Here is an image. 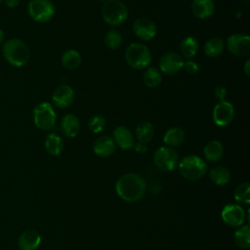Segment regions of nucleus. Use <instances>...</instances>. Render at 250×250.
<instances>
[{
    "instance_id": "nucleus-1",
    "label": "nucleus",
    "mask_w": 250,
    "mask_h": 250,
    "mask_svg": "<svg viewBox=\"0 0 250 250\" xmlns=\"http://www.w3.org/2000/svg\"><path fill=\"white\" fill-rule=\"evenodd\" d=\"M146 188L145 179L134 173L122 175L115 183L117 195L127 202H136L142 199L146 194Z\"/></svg>"
},
{
    "instance_id": "nucleus-2",
    "label": "nucleus",
    "mask_w": 250,
    "mask_h": 250,
    "mask_svg": "<svg viewBox=\"0 0 250 250\" xmlns=\"http://www.w3.org/2000/svg\"><path fill=\"white\" fill-rule=\"evenodd\" d=\"M2 54L5 60L16 67L25 65L30 57V52L26 44L17 38L9 39L3 44Z\"/></svg>"
},
{
    "instance_id": "nucleus-3",
    "label": "nucleus",
    "mask_w": 250,
    "mask_h": 250,
    "mask_svg": "<svg viewBox=\"0 0 250 250\" xmlns=\"http://www.w3.org/2000/svg\"><path fill=\"white\" fill-rule=\"evenodd\" d=\"M181 176L188 181H197L207 172L206 162L198 155H187L178 163Z\"/></svg>"
},
{
    "instance_id": "nucleus-4",
    "label": "nucleus",
    "mask_w": 250,
    "mask_h": 250,
    "mask_svg": "<svg viewBox=\"0 0 250 250\" xmlns=\"http://www.w3.org/2000/svg\"><path fill=\"white\" fill-rule=\"evenodd\" d=\"M127 63L135 69H144L151 62V53L147 46L142 43H132L125 51Z\"/></svg>"
},
{
    "instance_id": "nucleus-5",
    "label": "nucleus",
    "mask_w": 250,
    "mask_h": 250,
    "mask_svg": "<svg viewBox=\"0 0 250 250\" xmlns=\"http://www.w3.org/2000/svg\"><path fill=\"white\" fill-rule=\"evenodd\" d=\"M104 21L111 26L121 25L128 17V9L120 0H107L102 7Z\"/></svg>"
},
{
    "instance_id": "nucleus-6",
    "label": "nucleus",
    "mask_w": 250,
    "mask_h": 250,
    "mask_svg": "<svg viewBox=\"0 0 250 250\" xmlns=\"http://www.w3.org/2000/svg\"><path fill=\"white\" fill-rule=\"evenodd\" d=\"M56 112L47 102L38 104L33 110V122L35 126L41 130H51L56 124Z\"/></svg>"
},
{
    "instance_id": "nucleus-7",
    "label": "nucleus",
    "mask_w": 250,
    "mask_h": 250,
    "mask_svg": "<svg viewBox=\"0 0 250 250\" xmlns=\"http://www.w3.org/2000/svg\"><path fill=\"white\" fill-rule=\"evenodd\" d=\"M27 10L29 17L38 22H47L55 15V7L50 0H31Z\"/></svg>"
},
{
    "instance_id": "nucleus-8",
    "label": "nucleus",
    "mask_w": 250,
    "mask_h": 250,
    "mask_svg": "<svg viewBox=\"0 0 250 250\" xmlns=\"http://www.w3.org/2000/svg\"><path fill=\"white\" fill-rule=\"evenodd\" d=\"M155 166L162 171H172L179 163L178 152L170 146H160L153 155Z\"/></svg>"
},
{
    "instance_id": "nucleus-9",
    "label": "nucleus",
    "mask_w": 250,
    "mask_h": 250,
    "mask_svg": "<svg viewBox=\"0 0 250 250\" xmlns=\"http://www.w3.org/2000/svg\"><path fill=\"white\" fill-rule=\"evenodd\" d=\"M228 50L236 57H247L250 54V37L244 33H235L227 40Z\"/></svg>"
},
{
    "instance_id": "nucleus-10",
    "label": "nucleus",
    "mask_w": 250,
    "mask_h": 250,
    "mask_svg": "<svg viewBox=\"0 0 250 250\" xmlns=\"http://www.w3.org/2000/svg\"><path fill=\"white\" fill-rule=\"evenodd\" d=\"M223 221L231 228H238L242 226L246 219V213L242 206L238 204L226 205L221 213Z\"/></svg>"
},
{
    "instance_id": "nucleus-11",
    "label": "nucleus",
    "mask_w": 250,
    "mask_h": 250,
    "mask_svg": "<svg viewBox=\"0 0 250 250\" xmlns=\"http://www.w3.org/2000/svg\"><path fill=\"white\" fill-rule=\"evenodd\" d=\"M212 117L216 125L220 127L228 126L234 117L233 105L228 101L219 102L213 108Z\"/></svg>"
},
{
    "instance_id": "nucleus-12",
    "label": "nucleus",
    "mask_w": 250,
    "mask_h": 250,
    "mask_svg": "<svg viewBox=\"0 0 250 250\" xmlns=\"http://www.w3.org/2000/svg\"><path fill=\"white\" fill-rule=\"evenodd\" d=\"M183 57L175 52H167L159 59V68L161 72L168 75L178 73L183 68Z\"/></svg>"
},
{
    "instance_id": "nucleus-13",
    "label": "nucleus",
    "mask_w": 250,
    "mask_h": 250,
    "mask_svg": "<svg viewBox=\"0 0 250 250\" xmlns=\"http://www.w3.org/2000/svg\"><path fill=\"white\" fill-rule=\"evenodd\" d=\"M133 31L138 38L144 41H147L155 36L157 28L155 22L152 20L142 17L134 21Z\"/></svg>"
},
{
    "instance_id": "nucleus-14",
    "label": "nucleus",
    "mask_w": 250,
    "mask_h": 250,
    "mask_svg": "<svg viewBox=\"0 0 250 250\" xmlns=\"http://www.w3.org/2000/svg\"><path fill=\"white\" fill-rule=\"evenodd\" d=\"M74 97L75 94L73 89L66 84H62L56 88V90L54 91L52 95V101L57 107L66 108L72 104Z\"/></svg>"
},
{
    "instance_id": "nucleus-15",
    "label": "nucleus",
    "mask_w": 250,
    "mask_h": 250,
    "mask_svg": "<svg viewBox=\"0 0 250 250\" xmlns=\"http://www.w3.org/2000/svg\"><path fill=\"white\" fill-rule=\"evenodd\" d=\"M116 145L109 136H101L93 144L94 152L100 157H108L114 153Z\"/></svg>"
},
{
    "instance_id": "nucleus-16",
    "label": "nucleus",
    "mask_w": 250,
    "mask_h": 250,
    "mask_svg": "<svg viewBox=\"0 0 250 250\" xmlns=\"http://www.w3.org/2000/svg\"><path fill=\"white\" fill-rule=\"evenodd\" d=\"M113 141L123 150L131 149L135 143L131 131L125 126H117L113 131Z\"/></svg>"
},
{
    "instance_id": "nucleus-17",
    "label": "nucleus",
    "mask_w": 250,
    "mask_h": 250,
    "mask_svg": "<svg viewBox=\"0 0 250 250\" xmlns=\"http://www.w3.org/2000/svg\"><path fill=\"white\" fill-rule=\"evenodd\" d=\"M40 243L41 236L34 229L25 230L19 237V247L21 250H36Z\"/></svg>"
},
{
    "instance_id": "nucleus-18",
    "label": "nucleus",
    "mask_w": 250,
    "mask_h": 250,
    "mask_svg": "<svg viewBox=\"0 0 250 250\" xmlns=\"http://www.w3.org/2000/svg\"><path fill=\"white\" fill-rule=\"evenodd\" d=\"M191 11L196 18L205 20L214 14L215 5L213 0H192Z\"/></svg>"
},
{
    "instance_id": "nucleus-19",
    "label": "nucleus",
    "mask_w": 250,
    "mask_h": 250,
    "mask_svg": "<svg viewBox=\"0 0 250 250\" xmlns=\"http://www.w3.org/2000/svg\"><path fill=\"white\" fill-rule=\"evenodd\" d=\"M62 134L68 138H74L80 131V121L74 114H65L61 121Z\"/></svg>"
},
{
    "instance_id": "nucleus-20",
    "label": "nucleus",
    "mask_w": 250,
    "mask_h": 250,
    "mask_svg": "<svg viewBox=\"0 0 250 250\" xmlns=\"http://www.w3.org/2000/svg\"><path fill=\"white\" fill-rule=\"evenodd\" d=\"M205 158L210 162H216L222 158L224 154V146L219 141H210L203 148Z\"/></svg>"
},
{
    "instance_id": "nucleus-21",
    "label": "nucleus",
    "mask_w": 250,
    "mask_h": 250,
    "mask_svg": "<svg viewBox=\"0 0 250 250\" xmlns=\"http://www.w3.org/2000/svg\"><path fill=\"white\" fill-rule=\"evenodd\" d=\"M135 135L139 143L146 144L150 142L154 136V127L148 121H142L136 127Z\"/></svg>"
},
{
    "instance_id": "nucleus-22",
    "label": "nucleus",
    "mask_w": 250,
    "mask_h": 250,
    "mask_svg": "<svg viewBox=\"0 0 250 250\" xmlns=\"http://www.w3.org/2000/svg\"><path fill=\"white\" fill-rule=\"evenodd\" d=\"M185 140V132L182 128L172 127L169 128L163 136V142L167 146L174 147L180 146Z\"/></svg>"
},
{
    "instance_id": "nucleus-23",
    "label": "nucleus",
    "mask_w": 250,
    "mask_h": 250,
    "mask_svg": "<svg viewBox=\"0 0 250 250\" xmlns=\"http://www.w3.org/2000/svg\"><path fill=\"white\" fill-rule=\"evenodd\" d=\"M225 42L220 37H212L206 41L204 45V53L210 58H217L223 54L225 50Z\"/></svg>"
},
{
    "instance_id": "nucleus-24",
    "label": "nucleus",
    "mask_w": 250,
    "mask_h": 250,
    "mask_svg": "<svg viewBox=\"0 0 250 250\" xmlns=\"http://www.w3.org/2000/svg\"><path fill=\"white\" fill-rule=\"evenodd\" d=\"M44 146L46 151L54 156L61 154L63 149V142L62 138L54 133H51L46 137Z\"/></svg>"
},
{
    "instance_id": "nucleus-25",
    "label": "nucleus",
    "mask_w": 250,
    "mask_h": 250,
    "mask_svg": "<svg viewBox=\"0 0 250 250\" xmlns=\"http://www.w3.org/2000/svg\"><path fill=\"white\" fill-rule=\"evenodd\" d=\"M199 49V45L197 40L194 37L188 36L184 38L180 44V52L181 56L186 59L193 58Z\"/></svg>"
},
{
    "instance_id": "nucleus-26",
    "label": "nucleus",
    "mask_w": 250,
    "mask_h": 250,
    "mask_svg": "<svg viewBox=\"0 0 250 250\" xmlns=\"http://www.w3.org/2000/svg\"><path fill=\"white\" fill-rule=\"evenodd\" d=\"M210 178L211 181L218 185L223 186L229 182L230 180V172L229 170L225 166H215L210 170Z\"/></svg>"
},
{
    "instance_id": "nucleus-27",
    "label": "nucleus",
    "mask_w": 250,
    "mask_h": 250,
    "mask_svg": "<svg viewBox=\"0 0 250 250\" xmlns=\"http://www.w3.org/2000/svg\"><path fill=\"white\" fill-rule=\"evenodd\" d=\"M81 63L80 54L73 49L66 50L62 56V64L66 69H76Z\"/></svg>"
},
{
    "instance_id": "nucleus-28",
    "label": "nucleus",
    "mask_w": 250,
    "mask_h": 250,
    "mask_svg": "<svg viewBox=\"0 0 250 250\" xmlns=\"http://www.w3.org/2000/svg\"><path fill=\"white\" fill-rule=\"evenodd\" d=\"M236 245L242 249H248L250 247V228L248 225H242L238 227L233 235Z\"/></svg>"
},
{
    "instance_id": "nucleus-29",
    "label": "nucleus",
    "mask_w": 250,
    "mask_h": 250,
    "mask_svg": "<svg viewBox=\"0 0 250 250\" xmlns=\"http://www.w3.org/2000/svg\"><path fill=\"white\" fill-rule=\"evenodd\" d=\"M162 81L161 73L155 67H148L146 68L144 74V82L148 88H155L157 87Z\"/></svg>"
},
{
    "instance_id": "nucleus-30",
    "label": "nucleus",
    "mask_w": 250,
    "mask_h": 250,
    "mask_svg": "<svg viewBox=\"0 0 250 250\" xmlns=\"http://www.w3.org/2000/svg\"><path fill=\"white\" fill-rule=\"evenodd\" d=\"M234 199L237 202L249 204L250 203V184L242 183L238 185L234 190Z\"/></svg>"
},
{
    "instance_id": "nucleus-31",
    "label": "nucleus",
    "mask_w": 250,
    "mask_h": 250,
    "mask_svg": "<svg viewBox=\"0 0 250 250\" xmlns=\"http://www.w3.org/2000/svg\"><path fill=\"white\" fill-rule=\"evenodd\" d=\"M104 43L109 49H117L122 43L121 33L116 29H109L104 36Z\"/></svg>"
},
{
    "instance_id": "nucleus-32",
    "label": "nucleus",
    "mask_w": 250,
    "mask_h": 250,
    "mask_svg": "<svg viewBox=\"0 0 250 250\" xmlns=\"http://www.w3.org/2000/svg\"><path fill=\"white\" fill-rule=\"evenodd\" d=\"M88 127L92 133L98 134L102 132L105 127V118L103 115H93L88 121Z\"/></svg>"
},
{
    "instance_id": "nucleus-33",
    "label": "nucleus",
    "mask_w": 250,
    "mask_h": 250,
    "mask_svg": "<svg viewBox=\"0 0 250 250\" xmlns=\"http://www.w3.org/2000/svg\"><path fill=\"white\" fill-rule=\"evenodd\" d=\"M182 69H184L188 74H196L199 71V65L194 61L188 60L184 61Z\"/></svg>"
},
{
    "instance_id": "nucleus-34",
    "label": "nucleus",
    "mask_w": 250,
    "mask_h": 250,
    "mask_svg": "<svg viewBox=\"0 0 250 250\" xmlns=\"http://www.w3.org/2000/svg\"><path fill=\"white\" fill-rule=\"evenodd\" d=\"M227 95H228V92H227L226 87H224L222 85H219L215 88V97H216L217 100H219V102L226 101Z\"/></svg>"
},
{
    "instance_id": "nucleus-35",
    "label": "nucleus",
    "mask_w": 250,
    "mask_h": 250,
    "mask_svg": "<svg viewBox=\"0 0 250 250\" xmlns=\"http://www.w3.org/2000/svg\"><path fill=\"white\" fill-rule=\"evenodd\" d=\"M135 146V149L138 151V152H141V153H144L146 151V144H142V143H137L136 145H134Z\"/></svg>"
},
{
    "instance_id": "nucleus-36",
    "label": "nucleus",
    "mask_w": 250,
    "mask_h": 250,
    "mask_svg": "<svg viewBox=\"0 0 250 250\" xmlns=\"http://www.w3.org/2000/svg\"><path fill=\"white\" fill-rule=\"evenodd\" d=\"M4 1H5V4L7 5V7H9V8L17 7L20 2V0H4Z\"/></svg>"
},
{
    "instance_id": "nucleus-37",
    "label": "nucleus",
    "mask_w": 250,
    "mask_h": 250,
    "mask_svg": "<svg viewBox=\"0 0 250 250\" xmlns=\"http://www.w3.org/2000/svg\"><path fill=\"white\" fill-rule=\"evenodd\" d=\"M244 72L247 76L250 75V61L249 60H247L244 63Z\"/></svg>"
},
{
    "instance_id": "nucleus-38",
    "label": "nucleus",
    "mask_w": 250,
    "mask_h": 250,
    "mask_svg": "<svg viewBox=\"0 0 250 250\" xmlns=\"http://www.w3.org/2000/svg\"><path fill=\"white\" fill-rule=\"evenodd\" d=\"M4 40V31L0 28V44L3 42Z\"/></svg>"
},
{
    "instance_id": "nucleus-39",
    "label": "nucleus",
    "mask_w": 250,
    "mask_h": 250,
    "mask_svg": "<svg viewBox=\"0 0 250 250\" xmlns=\"http://www.w3.org/2000/svg\"><path fill=\"white\" fill-rule=\"evenodd\" d=\"M98 1H100V2H104H104H106L107 0H98Z\"/></svg>"
},
{
    "instance_id": "nucleus-40",
    "label": "nucleus",
    "mask_w": 250,
    "mask_h": 250,
    "mask_svg": "<svg viewBox=\"0 0 250 250\" xmlns=\"http://www.w3.org/2000/svg\"><path fill=\"white\" fill-rule=\"evenodd\" d=\"M3 1H4V0H0V4H1Z\"/></svg>"
}]
</instances>
